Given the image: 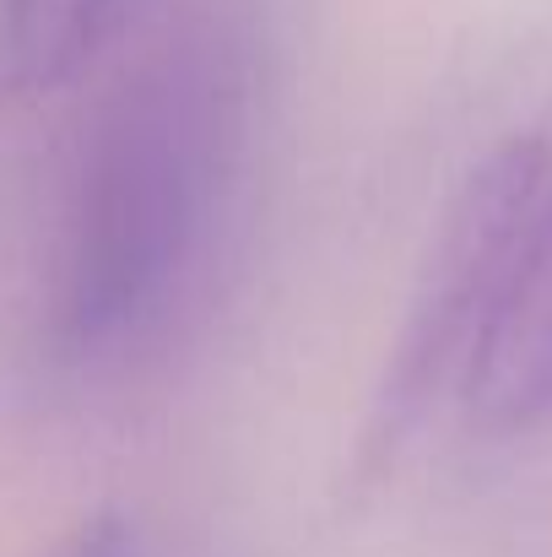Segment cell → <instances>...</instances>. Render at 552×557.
Instances as JSON below:
<instances>
[{"label":"cell","instance_id":"3957f363","mask_svg":"<svg viewBox=\"0 0 552 557\" xmlns=\"http://www.w3.org/2000/svg\"><path fill=\"white\" fill-rule=\"evenodd\" d=\"M461 400L466 417L488 433H520L552 417V185Z\"/></svg>","mask_w":552,"mask_h":557},{"label":"cell","instance_id":"7a4b0ae2","mask_svg":"<svg viewBox=\"0 0 552 557\" xmlns=\"http://www.w3.org/2000/svg\"><path fill=\"white\" fill-rule=\"evenodd\" d=\"M548 185L552 147L537 136H510L450 195L364 411L353 455L364 487L401 460V449L417 438V428L450 389H466V373L493 331Z\"/></svg>","mask_w":552,"mask_h":557},{"label":"cell","instance_id":"6da1fadb","mask_svg":"<svg viewBox=\"0 0 552 557\" xmlns=\"http://www.w3.org/2000/svg\"><path fill=\"white\" fill-rule=\"evenodd\" d=\"M244 147V44L189 16L82 131L49 271V336L93 363L147 336L200 265Z\"/></svg>","mask_w":552,"mask_h":557},{"label":"cell","instance_id":"277c9868","mask_svg":"<svg viewBox=\"0 0 552 557\" xmlns=\"http://www.w3.org/2000/svg\"><path fill=\"white\" fill-rule=\"evenodd\" d=\"M147 0H0V98L38 103L76 87Z\"/></svg>","mask_w":552,"mask_h":557},{"label":"cell","instance_id":"5b68a950","mask_svg":"<svg viewBox=\"0 0 552 557\" xmlns=\"http://www.w3.org/2000/svg\"><path fill=\"white\" fill-rule=\"evenodd\" d=\"M33 557H142L136 525L114 509H98L87 520H76L65 536H54L49 547H38Z\"/></svg>","mask_w":552,"mask_h":557}]
</instances>
